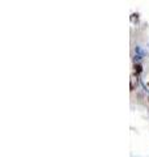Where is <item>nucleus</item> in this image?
Masks as SVG:
<instances>
[{
	"label": "nucleus",
	"mask_w": 149,
	"mask_h": 157,
	"mask_svg": "<svg viewBox=\"0 0 149 157\" xmlns=\"http://www.w3.org/2000/svg\"><path fill=\"white\" fill-rule=\"evenodd\" d=\"M133 68H135V72H136V75H139V73H140L143 70H141V66L140 64H135V67H133Z\"/></svg>",
	"instance_id": "1"
}]
</instances>
